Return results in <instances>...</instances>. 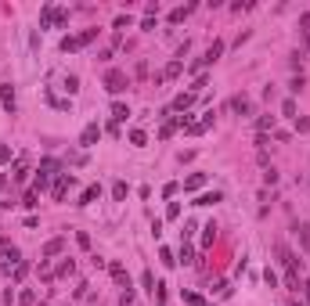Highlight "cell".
<instances>
[{
	"instance_id": "8",
	"label": "cell",
	"mask_w": 310,
	"mask_h": 306,
	"mask_svg": "<svg viewBox=\"0 0 310 306\" xmlns=\"http://www.w3.org/2000/svg\"><path fill=\"white\" fill-rule=\"evenodd\" d=\"M108 274H112V281H116V285L130 288V274H126V267H123V263H108Z\"/></svg>"
},
{
	"instance_id": "41",
	"label": "cell",
	"mask_w": 310,
	"mask_h": 306,
	"mask_svg": "<svg viewBox=\"0 0 310 306\" xmlns=\"http://www.w3.org/2000/svg\"><path fill=\"white\" fill-rule=\"evenodd\" d=\"M65 90H69V94H76V90H79V79L69 76V79H65Z\"/></svg>"
},
{
	"instance_id": "1",
	"label": "cell",
	"mask_w": 310,
	"mask_h": 306,
	"mask_svg": "<svg viewBox=\"0 0 310 306\" xmlns=\"http://www.w3.org/2000/svg\"><path fill=\"white\" fill-rule=\"evenodd\" d=\"M58 170H61L58 159H43V162H40V173H36V180H33V191H36V194L47 191V184H51V177H54Z\"/></svg>"
},
{
	"instance_id": "5",
	"label": "cell",
	"mask_w": 310,
	"mask_h": 306,
	"mask_svg": "<svg viewBox=\"0 0 310 306\" xmlns=\"http://www.w3.org/2000/svg\"><path fill=\"white\" fill-rule=\"evenodd\" d=\"M220 54H224V40H213V47H209L202 58H195L191 61V72H202V69H209L213 61H220Z\"/></svg>"
},
{
	"instance_id": "32",
	"label": "cell",
	"mask_w": 310,
	"mask_h": 306,
	"mask_svg": "<svg viewBox=\"0 0 310 306\" xmlns=\"http://www.w3.org/2000/svg\"><path fill=\"white\" fill-rule=\"evenodd\" d=\"M40 277H43V281H54V270H51V259H40Z\"/></svg>"
},
{
	"instance_id": "46",
	"label": "cell",
	"mask_w": 310,
	"mask_h": 306,
	"mask_svg": "<svg viewBox=\"0 0 310 306\" xmlns=\"http://www.w3.org/2000/svg\"><path fill=\"white\" fill-rule=\"evenodd\" d=\"M299 25H303V33H310V11H307V15H299Z\"/></svg>"
},
{
	"instance_id": "37",
	"label": "cell",
	"mask_w": 310,
	"mask_h": 306,
	"mask_svg": "<svg viewBox=\"0 0 310 306\" xmlns=\"http://www.w3.org/2000/svg\"><path fill=\"white\" fill-rule=\"evenodd\" d=\"M134 299H137V295H134V288H126V292L119 295V306H134Z\"/></svg>"
},
{
	"instance_id": "38",
	"label": "cell",
	"mask_w": 310,
	"mask_h": 306,
	"mask_svg": "<svg viewBox=\"0 0 310 306\" xmlns=\"http://www.w3.org/2000/svg\"><path fill=\"white\" fill-rule=\"evenodd\" d=\"M263 281H267V285H271V288H278V274H274V270H271V267H267V270H263Z\"/></svg>"
},
{
	"instance_id": "49",
	"label": "cell",
	"mask_w": 310,
	"mask_h": 306,
	"mask_svg": "<svg viewBox=\"0 0 310 306\" xmlns=\"http://www.w3.org/2000/svg\"><path fill=\"white\" fill-rule=\"evenodd\" d=\"M4 184H7V177H4V173H0V188H4Z\"/></svg>"
},
{
	"instance_id": "13",
	"label": "cell",
	"mask_w": 310,
	"mask_h": 306,
	"mask_svg": "<svg viewBox=\"0 0 310 306\" xmlns=\"http://www.w3.org/2000/svg\"><path fill=\"white\" fill-rule=\"evenodd\" d=\"M216 202H224V194L220 191H206V194H198L191 206H216Z\"/></svg>"
},
{
	"instance_id": "9",
	"label": "cell",
	"mask_w": 310,
	"mask_h": 306,
	"mask_svg": "<svg viewBox=\"0 0 310 306\" xmlns=\"http://www.w3.org/2000/svg\"><path fill=\"white\" fill-rule=\"evenodd\" d=\"M0 101H4L7 115H15V87H11V83H4V87H0Z\"/></svg>"
},
{
	"instance_id": "35",
	"label": "cell",
	"mask_w": 310,
	"mask_h": 306,
	"mask_svg": "<svg viewBox=\"0 0 310 306\" xmlns=\"http://www.w3.org/2000/svg\"><path fill=\"white\" fill-rule=\"evenodd\" d=\"M159 259H162V267H173V263H177V259H173V252H170V249H159Z\"/></svg>"
},
{
	"instance_id": "34",
	"label": "cell",
	"mask_w": 310,
	"mask_h": 306,
	"mask_svg": "<svg viewBox=\"0 0 310 306\" xmlns=\"http://www.w3.org/2000/svg\"><path fill=\"white\" fill-rule=\"evenodd\" d=\"M141 285H144V292H155V277H152V270L141 274Z\"/></svg>"
},
{
	"instance_id": "47",
	"label": "cell",
	"mask_w": 310,
	"mask_h": 306,
	"mask_svg": "<svg viewBox=\"0 0 310 306\" xmlns=\"http://www.w3.org/2000/svg\"><path fill=\"white\" fill-rule=\"evenodd\" d=\"M303 306H310V281H303Z\"/></svg>"
},
{
	"instance_id": "33",
	"label": "cell",
	"mask_w": 310,
	"mask_h": 306,
	"mask_svg": "<svg viewBox=\"0 0 310 306\" xmlns=\"http://www.w3.org/2000/svg\"><path fill=\"white\" fill-rule=\"evenodd\" d=\"M263 184H267V188H274V184H278V170H274V166H267V173H263Z\"/></svg>"
},
{
	"instance_id": "45",
	"label": "cell",
	"mask_w": 310,
	"mask_h": 306,
	"mask_svg": "<svg viewBox=\"0 0 310 306\" xmlns=\"http://www.w3.org/2000/svg\"><path fill=\"white\" fill-rule=\"evenodd\" d=\"M195 230H198V224H195V220H188V224H184V238H191Z\"/></svg>"
},
{
	"instance_id": "27",
	"label": "cell",
	"mask_w": 310,
	"mask_h": 306,
	"mask_svg": "<svg viewBox=\"0 0 310 306\" xmlns=\"http://www.w3.org/2000/svg\"><path fill=\"white\" fill-rule=\"evenodd\" d=\"M18 306H36V292H33V288H25L22 295H18Z\"/></svg>"
},
{
	"instance_id": "36",
	"label": "cell",
	"mask_w": 310,
	"mask_h": 306,
	"mask_svg": "<svg viewBox=\"0 0 310 306\" xmlns=\"http://www.w3.org/2000/svg\"><path fill=\"white\" fill-rule=\"evenodd\" d=\"M303 87H307V79H303V76H292V83H289V90H292V94H299Z\"/></svg>"
},
{
	"instance_id": "3",
	"label": "cell",
	"mask_w": 310,
	"mask_h": 306,
	"mask_svg": "<svg viewBox=\"0 0 310 306\" xmlns=\"http://www.w3.org/2000/svg\"><path fill=\"white\" fill-rule=\"evenodd\" d=\"M94 40H97V29H83V33H76V36H65V40H61V51L72 54V51L87 47V43H94Z\"/></svg>"
},
{
	"instance_id": "10",
	"label": "cell",
	"mask_w": 310,
	"mask_h": 306,
	"mask_svg": "<svg viewBox=\"0 0 310 306\" xmlns=\"http://www.w3.org/2000/svg\"><path fill=\"white\" fill-rule=\"evenodd\" d=\"M97 137H101V126H97V123H90V126L83 130V137H79V144H83V148H94Z\"/></svg>"
},
{
	"instance_id": "26",
	"label": "cell",
	"mask_w": 310,
	"mask_h": 306,
	"mask_svg": "<svg viewBox=\"0 0 310 306\" xmlns=\"http://www.w3.org/2000/svg\"><path fill=\"white\" fill-rule=\"evenodd\" d=\"M130 144L144 148V144H148V134H144V130H130Z\"/></svg>"
},
{
	"instance_id": "44",
	"label": "cell",
	"mask_w": 310,
	"mask_h": 306,
	"mask_svg": "<svg viewBox=\"0 0 310 306\" xmlns=\"http://www.w3.org/2000/svg\"><path fill=\"white\" fill-rule=\"evenodd\" d=\"M76 242H79V249H90V234H83V230H79V234H76Z\"/></svg>"
},
{
	"instance_id": "40",
	"label": "cell",
	"mask_w": 310,
	"mask_h": 306,
	"mask_svg": "<svg viewBox=\"0 0 310 306\" xmlns=\"http://www.w3.org/2000/svg\"><path fill=\"white\" fill-rule=\"evenodd\" d=\"M166 220H180V206H177V202H170V209H166Z\"/></svg>"
},
{
	"instance_id": "17",
	"label": "cell",
	"mask_w": 310,
	"mask_h": 306,
	"mask_svg": "<svg viewBox=\"0 0 310 306\" xmlns=\"http://www.w3.org/2000/svg\"><path fill=\"white\" fill-rule=\"evenodd\" d=\"M76 274V259H61V267L54 270V277H72Z\"/></svg>"
},
{
	"instance_id": "12",
	"label": "cell",
	"mask_w": 310,
	"mask_h": 306,
	"mask_svg": "<svg viewBox=\"0 0 310 306\" xmlns=\"http://www.w3.org/2000/svg\"><path fill=\"white\" fill-rule=\"evenodd\" d=\"M195 105V94H180V97H173V105H170V112H188V108Z\"/></svg>"
},
{
	"instance_id": "43",
	"label": "cell",
	"mask_w": 310,
	"mask_h": 306,
	"mask_svg": "<svg viewBox=\"0 0 310 306\" xmlns=\"http://www.w3.org/2000/svg\"><path fill=\"white\" fill-rule=\"evenodd\" d=\"M87 288H90V285H76V288H72V295H76V299H87Z\"/></svg>"
},
{
	"instance_id": "42",
	"label": "cell",
	"mask_w": 310,
	"mask_h": 306,
	"mask_svg": "<svg viewBox=\"0 0 310 306\" xmlns=\"http://www.w3.org/2000/svg\"><path fill=\"white\" fill-rule=\"evenodd\" d=\"M4 162H11V148L0 144V166H4Z\"/></svg>"
},
{
	"instance_id": "31",
	"label": "cell",
	"mask_w": 310,
	"mask_h": 306,
	"mask_svg": "<svg viewBox=\"0 0 310 306\" xmlns=\"http://www.w3.org/2000/svg\"><path fill=\"white\" fill-rule=\"evenodd\" d=\"M25 177H29V170H25V159H18V162H15V180L22 184Z\"/></svg>"
},
{
	"instance_id": "48",
	"label": "cell",
	"mask_w": 310,
	"mask_h": 306,
	"mask_svg": "<svg viewBox=\"0 0 310 306\" xmlns=\"http://www.w3.org/2000/svg\"><path fill=\"white\" fill-rule=\"evenodd\" d=\"M303 43H307V51H310V33H303Z\"/></svg>"
},
{
	"instance_id": "6",
	"label": "cell",
	"mask_w": 310,
	"mask_h": 306,
	"mask_svg": "<svg viewBox=\"0 0 310 306\" xmlns=\"http://www.w3.org/2000/svg\"><path fill=\"white\" fill-rule=\"evenodd\" d=\"M72 184H76V177H72V173H58V180H54V202H61V198H65Z\"/></svg>"
},
{
	"instance_id": "50",
	"label": "cell",
	"mask_w": 310,
	"mask_h": 306,
	"mask_svg": "<svg viewBox=\"0 0 310 306\" xmlns=\"http://www.w3.org/2000/svg\"><path fill=\"white\" fill-rule=\"evenodd\" d=\"M292 306H303V303H292Z\"/></svg>"
},
{
	"instance_id": "11",
	"label": "cell",
	"mask_w": 310,
	"mask_h": 306,
	"mask_svg": "<svg viewBox=\"0 0 310 306\" xmlns=\"http://www.w3.org/2000/svg\"><path fill=\"white\" fill-rule=\"evenodd\" d=\"M61 249H65V238H51V242L40 249V256H43V259H51V256H58Z\"/></svg>"
},
{
	"instance_id": "15",
	"label": "cell",
	"mask_w": 310,
	"mask_h": 306,
	"mask_svg": "<svg viewBox=\"0 0 310 306\" xmlns=\"http://www.w3.org/2000/svg\"><path fill=\"white\" fill-rule=\"evenodd\" d=\"M97 194H101V188H97V184H90V188H83V194H79V202H76V206H90V202H94Z\"/></svg>"
},
{
	"instance_id": "23",
	"label": "cell",
	"mask_w": 310,
	"mask_h": 306,
	"mask_svg": "<svg viewBox=\"0 0 310 306\" xmlns=\"http://www.w3.org/2000/svg\"><path fill=\"white\" fill-rule=\"evenodd\" d=\"M126 115H130V108H126L123 101H116V105H112V119H116V123H123Z\"/></svg>"
},
{
	"instance_id": "4",
	"label": "cell",
	"mask_w": 310,
	"mask_h": 306,
	"mask_svg": "<svg viewBox=\"0 0 310 306\" xmlns=\"http://www.w3.org/2000/svg\"><path fill=\"white\" fill-rule=\"evenodd\" d=\"M126 87H130V76H126L123 69H108L105 72V90L108 94H123Z\"/></svg>"
},
{
	"instance_id": "20",
	"label": "cell",
	"mask_w": 310,
	"mask_h": 306,
	"mask_svg": "<svg viewBox=\"0 0 310 306\" xmlns=\"http://www.w3.org/2000/svg\"><path fill=\"white\" fill-rule=\"evenodd\" d=\"M191 7H195V4H188V7H173V11H170V22H173V25H177V22H184V18L191 15Z\"/></svg>"
},
{
	"instance_id": "25",
	"label": "cell",
	"mask_w": 310,
	"mask_h": 306,
	"mask_svg": "<svg viewBox=\"0 0 310 306\" xmlns=\"http://www.w3.org/2000/svg\"><path fill=\"white\" fill-rule=\"evenodd\" d=\"M256 130H260V134H267V130H274V115H260V119H256Z\"/></svg>"
},
{
	"instance_id": "19",
	"label": "cell",
	"mask_w": 310,
	"mask_h": 306,
	"mask_svg": "<svg viewBox=\"0 0 310 306\" xmlns=\"http://www.w3.org/2000/svg\"><path fill=\"white\" fill-rule=\"evenodd\" d=\"M296 234H299V245L310 252V224H296Z\"/></svg>"
},
{
	"instance_id": "22",
	"label": "cell",
	"mask_w": 310,
	"mask_h": 306,
	"mask_svg": "<svg viewBox=\"0 0 310 306\" xmlns=\"http://www.w3.org/2000/svg\"><path fill=\"white\" fill-rule=\"evenodd\" d=\"M177 263H184V267H188V263H195V249H191L188 242L180 245V259H177Z\"/></svg>"
},
{
	"instance_id": "16",
	"label": "cell",
	"mask_w": 310,
	"mask_h": 306,
	"mask_svg": "<svg viewBox=\"0 0 310 306\" xmlns=\"http://www.w3.org/2000/svg\"><path fill=\"white\" fill-rule=\"evenodd\" d=\"M213 242H216V224H213V220H209V224L202 227V249H209Z\"/></svg>"
},
{
	"instance_id": "24",
	"label": "cell",
	"mask_w": 310,
	"mask_h": 306,
	"mask_svg": "<svg viewBox=\"0 0 310 306\" xmlns=\"http://www.w3.org/2000/svg\"><path fill=\"white\" fill-rule=\"evenodd\" d=\"M126 194H130V188H126L123 180H116V184H112V198H116V202H123Z\"/></svg>"
},
{
	"instance_id": "29",
	"label": "cell",
	"mask_w": 310,
	"mask_h": 306,
	"mask_svg": "<svg viewBox=\"0 0 310 306\" xmlns=\"http://www.w3.org/2000/svg\"><path fill=\"white\" fill-rule=\"evenodd\" d=\"M281 115L296 119V101H292V97H285V101H281Z\"/></svg>"
},
{
	"instance_id": "21",
	"label": "cell",
	"mask_w": 310,
	"mask_h": 306,
	"mask_svg": "<svg viewBox=\"0 0 310 306\" xmlns=\"http://www.w3.org/2000/svg\"><path fill=\"white\" fill-rule=\"evenodd\" d=\"M25 274H29V263H25V259H18V263H15V270H11V281L18 285V281H22Z\"/></svg>"
},
{
	"instance_id": "28",
	"label": "cell",
	"mask_w": 310,
	"mask_h": 306,
	"mask_svg": "<svg viewBox=\"0 0 310 306\" xmlns=\"http://www.w3.org/2000/svg\"><path fill=\"white\" fill-rule=\"evenodd\" d=\"M184 303H188V306H209V303H206L198 292H184Z\"/></svg>"
},
{
	"instance_id": "39",
	"label": "cell",
	"mask_w": 310,
	"mask_h": 306,
	"mask_svg": "<svg viewBox=\"0 0 310 306\" xmlns=\"http://www.w3.org/2000/svg\"><path fill=\"white\" fill-rule=\"evenodd\" d=\"M292 123H296V130H299V134H310V119H299V115H296Z\"/></svg>"
},
{
	"instance_id": "18",
	"label": "cell",
	"mask_w": 310,
	"mask_h": 306,
	"mask_svg": "<svg viewBox=\"0 0 310 306\" xmlns=\"http://www.w3.org/2000/svg\"><path fill=\"white\" fill-rule=\"evenodd\" d=\"M206 184V173H191V177L184 180V191H198Z\"/></svg>"
},
{
	"instance_id": "2",
	"label": "cell",
	"mask_w": 310,
	"mask_h": 306,
	"mask_svg": "<svg viewBox=\"0 0 310 306\" xmlns=\"http://www.w3.org/2000/svg\"><path fill=\"white\" fill-rule=\"evenodd\" d=\"M65 22H69V11H65V7L43 4V11H40V29H51V25H65Z\"/></svg>"
},
{
	"instance_id": "30",
	"label": "cell",
	"mask_w": 310,
	"mask_h": 306,
	"mask_svg": "<svg viewBox=\"0 0 310 306\" xmlns=\"http://www.w3.org/2000/svg\"><path fill=\"white\" fill-rule=\"evenodd\" d=\"M22 206H25V209H36V206H40V194H36V191H25Z\"/></svg>"
},
{
	"instance_id": "7",
	"label": "cell",
	"mask_w": 310,
	"mask_h": 306,
	"mask_svg": "<svg viewBox=\"0 0 310 306\" xmlns=\"http://www.w3.org/2000/svg\"><path fill=\"white\" fill-rule=\"evenodd\" d=\"M227 108H231V112H238V115H252V101L245 97V94H234L231 101H227Z\"/></svg>"
},
{
	"instance_id": "14",
	"label": "cell",
	"mask_w": 310,
	"mask_h": 306,
	"mask_svg": "<svg viewBox=\"0 0 310 306\" xmlns=\"http://www.w3.org/2000/svg\"><path fill=\"white\" fill-rule=\"evenodd\" d=\"M180 72H184V61H177V58H173V61L166 65V69H162V79H177Z\"/></svg>"
}]
</instances>
